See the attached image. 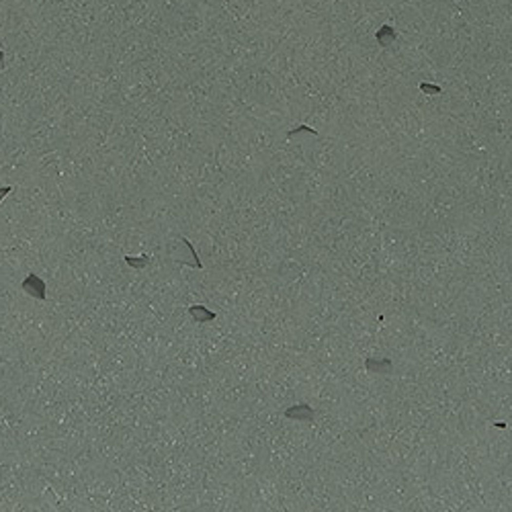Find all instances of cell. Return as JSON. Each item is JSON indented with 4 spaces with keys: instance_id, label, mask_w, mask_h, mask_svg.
<instances>
[{
    "instance_id": "cell-7",
    "label": "cell",
    "mask_w": 512,
    "mask_h": 512,
    "mask_svg": "<svg viewBox=\"0 0 512 512\" xmlns=\"http://www.w3.org/2000/svg\"><path fill=\"white\" fill-rule=\"evenodd\" d=\"M422 91H424V92H430V94H437V92H439V88H437V86H426V84H422Z\"/></svg>"
},
{
    "instance_id": "cell-4",
    "label": "cell",
    "mask_w": 512,
    "mask_h": 512,
    "mask_svg": "<svg viewBox=\"0 0 512 512\" xmlns=\"http://www.w3.org/2000/svg\"><path fill=\"white\" fill-rule=\"evenodd\" d=\"M189 313L197 320V324H207V322H213V320H215V313L209 311L207 308H203V305H191Z\"/></svg>"
},
{
    "instance_id": "cell-6",
    "label": "cell",
    "mask_w": 512,
    "mask_h": 512,
    "mask_svg": "<svg viewBox=\"0 0 512 512\" xmlns=\"http://www.w3.org/2000/svg\"><path fill=\"white\" fill-rule=\"evenodd\" d=\"M297 133H311V135H316V131H313L311 127H308V125H299V127H295V129H291L287 135L293 137V135H297Z\"/></svg>"
},
{
    "instance_id": "cell-1",
    "label": "cell",
    "mask_w": 512,
    "mask_h": 512,
    "mask_svg": "<svg viewBox=\"0 0 512 512\" xmlns=\"http://www.w3.org/2000/svg\"><path fill=\"white\" fill-rule=\"evenodd\" d=\"M285 416L289 420H295V422H313L316 412H313L311 406H308V403H295V406H289L285 410Z\"/></svg>"
},
{
    "instance_id": "cell-8",
    "label": "cell",
    "mask_w": 512,
    "mask_h": 512,
    "mask_svg": "<svg viewBox=\"0 0 512 512\" xmlns=\"http://www.w3.org/2000/svg\"><path fill=\"white\" fill-rule=\"evenodd\" d=\"M8 191H11V186H4V189H0V199H2V197H4Z\"/></svg>"
},
{
    "instance_id": "cell-5",
    "label": "cell",
    "mask_w": 512,
    "mask_h": 512,
    "mask_svg": "<svg viewBox=\"0 0 512 512\" xmlns=\"http://www.w3.org/2000/svg\"><path fill=\"white\" fill-rule=\"evenodd\" d=\"M125 262L131 264V267H135V269H144V267H147L150 258H147V256H142V258H131V256H125Z\"/></svg>"
},
{
    "instance_id": "cell-3",
    "label": "cell",
    "mask_w": 512,
    "mask_h": 512,
    "mask_svg": "<svg viewBox=\"0 0 512 512\" xmlns=\"http://www.w3.org/2000/svg\"><path fill=\"white\" fill-rule=\"evenodd\" d=\"M365 367L369 373H381V375H387L393 371V363L389 359H379V357H369Z\"/></svg>"
},
{
    "instance_id": "cell-2",
    "label": "cell",
    "mask_w": 512,
    "mask_h": 512,
    "mask_svg": "<svg viewBox=\"0 0 512 512\" xmlns=\"http://www.w3.org/2000/svg\"><path fill=\"white\" fill-rule=\"evenodd\" d=\"M23 291L31 297L37 299H45V283L37 277V274H29V277L23 281Z\"/></svg>"
}]
</instances>
